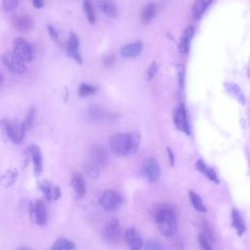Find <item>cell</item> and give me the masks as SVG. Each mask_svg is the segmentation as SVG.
<instances>
[{"label": "cell", "mask_w": 250, "mask_h": 250, "mask_svg": "<svg viewBox=\"0 0 250 250\" xmlns=\"http://www.w3.org/2000/svg\"><path fill=\"white\" fill-rule=\"evenodd\" d=\"M92 161L98 166H106L108 163V154L106 150L100 145H93L90 148Z\"/></svg>", "instance_id": "cell-13"}, {"label": "cell", "mask_w": 250, "mask_h": 250, "mask_svg": "<svg viewBox=\"0 0 250 250\" xmlns=\"http://www.w3.org/2000/svg\"><path fill=\"white\" fill-rule=\"evenodd\" d=\"M231 226L236 229L238 235H242L246 229L245 224L236 209H232L231 211Z\"/></svg>", "instance_id": "cell-21"}, {"label": "cell", "mask_w": 250, "mask_h": 250, "mask_svg": "<svg viewBox=\"0 0 250 250\" xmlns=\"http://www.w3.org/2000/svg\"><path fill=\"white\" fill-rule=\"evenodd\" d=\"M2 84H3V76H2V74H1V72H0V88H1Z\"/></svg>", "instance_id": "cell-41"}, {"label": "cell", "mask_w": 250, "mask_h": 250, "mask_svg": "<svg viewBox=\"0 0 250 250\" xmlns=\"http://www.w3.org/2000/svg\"><path fill=\"white\" fill-rule=\"evenodd\" d=\"M114 62V57H109V58H106L105 61H104V64L105 65H111Z\"/></svg>", "instance_id": "cell-39"}, {"label": "cell", "mask_w": 250, "mask_h": 250, "mask_svg": "<svg viewBox=\"0 0 250 250\" xmlns=\"http://www.w3.org/2000/svg\"><path fill=\"white\" fill-rule=\"evenodd\" d=\"M189 200L193 206V208L199 212H206V207L203 204L202 199L200 198V196L195 193L194 191H189Z\"/></svg>", "instance_id": "cell-27"}, {"label": "cell", "mask_w": 250, "mask_h": 250, "mask_svg": "<svg viewBox=\"0 0 250 250\" xmlns=\"http://www.w3.org/2000/svg\"><path fill=\"white\" fill-rule=\"evenodd\" d=\"M104 238L109 244H117L121 240V229L117 220L112 219L104 229Z\"/></svg>", "instance_id": "cell-6"}, {"label": "cell", "mask_w": 250, "mask_h": 250, "mask_svg": "<svg viewBox=\"0 0 250 250\" xmlns=\"http://www.w3.org/2000/svg\"><path fill=\"white\" fill-rule=\"evenodd\" d=\"M19 6V0H3L2 9L5 12H14Z\"/></svg>", "instance_id": "cell-31"}, {"label": "cell", "mask_w": 250, "mask_h": 250, "mask_svg": "<svg viewBox=\"0 0 250 250\" xmlns=\"http://www.w3.org/2000/svg\"><path fill=\"white\" fill-rule=\"evenodd\" d=\"M89 115L95 121H102L105 117V112L99 106H92L89 110Z\"/></svg>", "instance_id": "cell-28"}, {"label": "cell", "mask_w": 250, "mask_h": 250, "mask_svg": "<svg viewBox=\"0 0 250 250\" xmlns=\"http://www.w3.org/2000/svg\"><path fill=\"white\" fill-rule=\"evenodd\" d=\"M155 222L162 235L173 236L177 232V219L171 209L167 207L157 209L155 213Z\"/></svg>", "instance_id": "cell-2"}, {"label": "cell", "mask_w": 250, "mask_h": 250, "mask_svg": "<svg viewBox=\"0 0 250 250\" xmlns=\"http://www.w3.org/2000/svg\"><path fill=\"white\" fill-rule=\"evenodd\" d=\"M84 10H85L88 21L91 23H94L95 20H96V16H95V12H94L93 3H92L91 0H85L84 1Z\"/></svg>", "instance_id": "cell-29"}, {"label": "cell", "mask_w": 250, "mask_h": 250, "mask_svg": "<svg viewBox=\"0 0 250 250\" xmlns=\"http://www.w3.org/2000/svg\"><path fill=\"white\" fill-rule=\"evenodd\" d=\"M2 61L5 66L13 73L23 74L26 71L25 62L14 52H7L3 55Z\"/></svg>", "instance_id": "cell-4"}, {"label": "cell", "mask_w": 250, "mask_h": 250, "mask_svg": "<svg viewBox=\"0 0 250 250\" xmlns=\"http://www.w3.org/2000/svg\"><path fill=\"white\" fill-rule=\"evenodd\" d=\"M125 237L131 250H142L143 241L139 232L135 229H128L126 230Z\"/></svg>", "instance_id": "cell-17"}, {"label": "cell", "mask_w": 250, "mask_h": 250, "mask_svg": "<svg viewBox=\"0 0 250 250\" xmlns=\"http://www.w3.org/2000/svg\"><path fill=\"white\" fill-rule=\"evenodd\" d=\"M12 23L17 30L23 32V31H27L32 27L33 20L32 18H30L28 15L24 13H19V14H15L12 17Z\"/></svg>", "instance_id": "cell-10"}, {"label": "cell", "mask_w": 250, "mask_h": 250, "mask_svg": "<svg viewBox=\"0 0 250 250\" xmlns=\"http://www.w3.org/2000/svg\"><path fill=\"white\" fill-rule=\"evenodd\" d=\"M18 250H31V249H29V248H26V247H21V248H19Z\"/></svg>", "instance_id": "cell-42"}, {"label": "cell", "mask_w": 250, "mask_h": 250, "mask_svg": "<svg viewBox=\"0 0 250 250\" xmlns=\"http://www.w3.org/2000/svg\"><path fill=\"white\" fill-rule=\"evenodd\" d=\"M156 15V6L153 3H148L142 11V21L144 23L149 22Z\"/></svg>", "instance_id": "cell-26"}, {"label": "cell", "mask_w": 250, "mask_h": 250, "mask_svg": "<svg viewBox=\"0 0 250 250\" xmlns=\"http://www.w3.org/2000/svg\"><path fill=\"white\" fill-rule=\"evenodd\" d=\"M51 250H76L75 244L65 237L58 238L51 247Z\"/></svg>", "instance_id": "cell-24"}, {"label": "cell", "mask_w": 250, "mask_h": 250, "mask_svg": "<svg viewBox=\"0 0 250 250\" xmlns=\"http://www.w3.org/2000/svg\"><path fill=\"white\" fill-rule=\"evenodd\" d=\"M29 211H30V217L36 224H38L39 226L46 225L47 219H48V213H47V208L45 204L41 200H37L35 201V203L30 204Z\"/></svg>", "instance_id": "cell-8"}, {"label": "cell", "mask_w": 250, "mask_h": 250, "mask_svg": "<svg viewBox=\"0 0 250 250\" xmlns=\"http://www.w3.org/2000/svg\"><path fill=\"white\" fill-rule=\"evenodd\" d=\"M29 153L32 158L33 169H34L35 174L36 175L41 174L43 171V157H42L40 148L37 146L32 145L31 146H29Z\"/></svg>", "instance_id": "cell-15"}, {"label": "cell", "mask_w": 250, "mask_h": 250, "mask_svg": "<svg viewBox=\"0 0 250 250\" xmlns=\"http://www.w3.org/2000/svg\"><path fill=\"white\" fill-rule=\"evenodd\" d=\"M32 4L35 8L40 9L44 6V0H32Z\"/></svg>", "instance_id": "cell-37"}, {"label": "cell", "mask_w": 250, "mask_h": 250, "mask_svg": "<svg viewBox=\"0 0 250 250\" xmlns=\"http://www.w3.org/2000/svg\"><path fill=\"white\" fill-rule=\"evenodd\" d=\"M82 169L83 171L85 172V174L93 179V180H97L100 178V175H101V172H100V168L99 166L93 162L92 160H87V161H84L82 163Z\"/></svg>", "instance_id": "cell-20"}, {"label": "cell", "mask_w": 250, "mask_h": 250, "mask_svg": "<svg viewBox=\"0 0 250 250\" xmlns=\"http://www.w3.org/2000/svg\"><path fill=\"white\" fill-rule=\"evenodd\" d=\"M142 171L144 176L150 183L156 182L160 176V168L157 161L154 158L146 159L143 164Z\"/></svg>", "instance_id": "cell-9"}, {"label": "cell", "mask_w": 250, "mask_h": 250, "mask_svg": "<svg viewBox=\"0 0 250 250\" xmlns=\"http://www.w3.org/2000/svg\"><path fill=\"white\" fill-rule=\"evenodd\" d=\"M67 54L76 62L78 63L82 62V58L79 52V38L74 32L70 33L67 41Z\"/></svg>", "instance_id": "cell-14"}, {"label": "cell", "mask_w": 250, "mask_h": 250, "mask_svg": "<svg viewBox=\"0 0 250 250\" xmlns=\"http://www.w3.org/2000/svg\"><path fill=\"white\" fill-rule=\"evenodd\" d=\"M47 28H48V31H49V34L51 35V37H52L56 42H59V34H58L57 30L55 29V27H53L52 25L48 24V25H47Z\"/></svg>", "instance_id": "cell-35"}, {"label": "cell", "mask_w": 250, "mask_h": 250, "mask_svg": "<svg viewBox=\"0 0 250 250\" xmlns=\"http://www.w3.org/2000/svg\"><path fill=\"white\" fill-rule=\"evenodd\" d=\"M144 250H164V247L159 241L149 240L145 244Z\"/></svg>", "instance_id": "cell-33"}, {"label": "cell", "mask_w": 250, "mask_h": 250, "mask_svg": "<svg viewBox=\"0 0 250 250\" xmlns=\"http://www.w3.org/2000/svg\"><path fill=\"white\" fill-rule=\"evenodd\" d=\"M199 242H200V245H201V247L203 248V250H212L210 244L208 243V240H207L203 235H200V237H199Z\"/></svg>", "instance_id": "cell-36"}, {"label": "cell", "mask_w": 250, "mask_h": 250, "mask_svg": "<svg viewBox=\"0 0 250 250\" xmlns=\"http://www.w3.org/2000/svg\"><path fill=\"white\" fill-rule=\"evenodd\" d=\"M101 206L106 211H114L122 204L121 196L114 190H105L100 197Z\"/></svg>", "instance_id": "cell-5"}, {"label": "cell", "mask_w": 250, "mask_h": 250, "mask_svg": "<svg viewBox=\"0 0 250 250\" xmlns=\"http://www.w3.org/2000/svg\"><path fill=\"white\" fill-rule=\"evenodd\" d=\"M95 92H96V88L92 85L87 84V83L80 84L79 90H78V93H79L80 97H88V96L93 95Z\"/></svg>", "instance_id": "cell-30"}, {"label": "cell", "mask_w": 250, "mask_h": 250, "mask_svg": "<svg viewBox=\"0 0 250 250\" xmlns=\"http://www.w3.org/2000/svg\"><path fill=\"white\" fill-rule=\"evenodd\" d=\"M196 168H197V170H198L199 172H201L202 174H204V175H205L208 179H210L211 181L216 182V183H219V180H218V177H217L215 171H214L211 167L207 166V165L204 163V161H203L202 159H198V160L196 161Z\"/></svg>", "instance_id": "cell-23"}, {"label": "cell", "mask_w": 250, "mask_h": 250, "mask_svg": "<svg viewBox=\"0 0 250 250\" xmlns=\"http://www.w3.org/2000/svg\"><path fill=\"white\" fill-rule=\"evenodd\" d=\"M36 108L34 106H31L28 110V113H27V116H26V120L24 121L25 122V125H26V128H31L32 125H33V122L35 120V117H36Z\"/></svg>", "instance_id": "cell-32"}, {"label": "cell", "mask_w": 250, "mask_h": 250, "mask_svg": "<svg viewBox=\"0 0 250 250\" xmlns=\"http://www.w3.org/2000/svg\"><path fill=\"white\" fill-rule=\"evenodd\" d=\"M142 49H143L142 42L136 41V42H133L131 44L125 45L121 49V55L124 58H135V57L140 55V53L142 52Z\"/></svg>", "instance_id": "cell-19"}, {"label": "cell", "mask_w": 250, "mask_h": 250, "mask_svg": "<svg viewBox=\"0 0 250 250\" xmlns=\"http://www.w3.org/2000/svg\"><path fill=\"white\" fill-rule=\"evenodd\" d=\"M157 69H158L157 63H156L155 62H153L150 64V66L148 67V70H147V78H148V79L153 78L154 75H155L156 72H157Z\"/></svg>", "instance_id": "cell-34"}, {"label": "cell", "mask_w": 250, "mask_h": 250, "mask_svg": "<svg viewBox=\"0 0 250 250\" xmlns=\"http://www.w3.org/2000/svg\"><path fill=\"white\" fill-rule=\"evenodd\" d=\"M14 53H16L24 62H29L33 58V51L31 45L23 38L18 37L13 41Z\"/></svg>", "instance_id": "cell-7"}, {"label": "cell", "mask_w": 250, "mask_h": 250, "mask_svg": "<svg viewBox=\"0 0 250 250\" xmlns=\"http://www.w3.org/2000/svg\"><path fill=\"white\" fill-rule=\"evenodd\" d=\"M141 137L137 132L118 133L109 140L111 151L116 156H127L137 151L140 146Z\"/></svg>", "instance_id": "cell-1"}, {"label": "cell", "mask_w": 250, "mask_h": 250, "mask_svg": "<svg viewBox=\"0 0 250 250\" xmlns=\"http://www.w3.org/2000/svg\"><path fill=\"white\" fill-rule=\"evenodd\" d=\"M0 126L3 128L8 139L11 140L14 144H19L22 141L25 130L27 129L25 122H11L7 119L0 120Z\"/></svg>", "instance_id": "cell-3"}, {"label": "cell", "mask_w": 250, "mask_h": 250, "mask_svg": "<svg viewBox=\"0 0 250 250\" xmlns=\"http://www.w3.org/2000/svg\"><path fill=\"white\" fill-rule=\"evenodd\" d=\"M38 188L44 193L45 197L49 201L57 200L61 196V189H60V188L55 186L50 181L44 180V181L40 182L39 185H38Z\"/></svg>", "instance_id": "cell-12"}, {"label": "cell", "mask_w": 250, "mask_h": 250, "mask_svg": "<svg viewBox=\"0 0 250 250\" xmlns=\"http://www.w3.org/2000/svg\"><path fill=\"white\" fill-rule=\"evenodd\" d=\"M193 33H194V28L193 26L191 25H188L183 32L182 36H181V39H180V45H179V48H180V51L181 53H188V50H189V45H190V41H191V38L193 36Z\"/></svg>", "instance_id": "cell-18"}, {"label": "cell", "mask_w": 250, "mask_h": 250, "mask_svg": "<svg viewBox=\"0 0 250 250\" xmlns=\"http://www.w3.org/2000/svg\"><path fill=\"white\" fill-rule=\"evenodd\" d=\"M213 0H194V3L192 5V16L195 20H198L203 13L205 12V10L207 9V7L211 4Z\"/></svg>", "instance_id": "cell-22"}, {"label": "cell", "mask_w": 250, "mask_h": 250, "mask_svg": "<svg viewBox=\"0 0 250 250\" xmlns=\"http://www.w3.org/2000/svg\"><path fill=\"white\" fill-rule=\"evenodd\" d=\"M174 122L176 127L181 131L184 132L186 134H189V125H188V116H187V112L185 109L184 104H180V106L177 108L176 112H175V116H174Z\"/></svg>", "instance_id": "cell-11"}, {"label": "cell", "mask_w": 250, "mask_h": 250, "mask_svg": "<svg viewBox=\"0 0 250 250\" xmlns=\"http://www.w3.org/2000/svg\"><path fill=\"white\" fill-rule=\"evenodd\" d=\"M167 152L169 154V158H170V162H171V165L173 166L174 165V155H173V152L171 151V149L169 147H167Z\"/></svg>", "instance_id": "cell-40"}, {"label": "cell", "mask_w": 250, "mask_h": 250, "mask_svg": "<svg viewBox=\"0 0 250 250\" xmlns=\"http://www.w3.org/2000/svg\"><path fill=\"white\" fill-rule=\"evenodd\" d=\"M100 8L101 10L108 17L115 18L117 15V10L114 2L112 0H101L100 3Z\"/></svg>", "instance_id": "cell-25"}, {"label": "cell", "mask_w": 250, "mask_h": 250, "mask_svg": "<svg viewBox=\"0 0 250 250\" xmlns=\"http://www.w3.org/2000/svg\"><path fill=\"white\" fill-rule=\"evenodd\" d=\"M179 77H180V86L183 87V85H184V69L182 67H180V69H179Z\"/></svg>", "instance_id": "cell-38"}, {"label": "cell", "mask_w": 250, "mask_h": 250, "mask_svg": "<svg viewBox=\"0 0 250 250\" xmlns=\"http://www.w3.org/2000/svg\"><path fill=\"white\" fill-rule=\"evenodd\" d=\"M71 187L73 188V191L75 193L76 198L80 199L82 198L86 193V188H85V182L80 173H74L71 178Z\"/></svg>", "instance_id": "cell-16"}]
</instances>
